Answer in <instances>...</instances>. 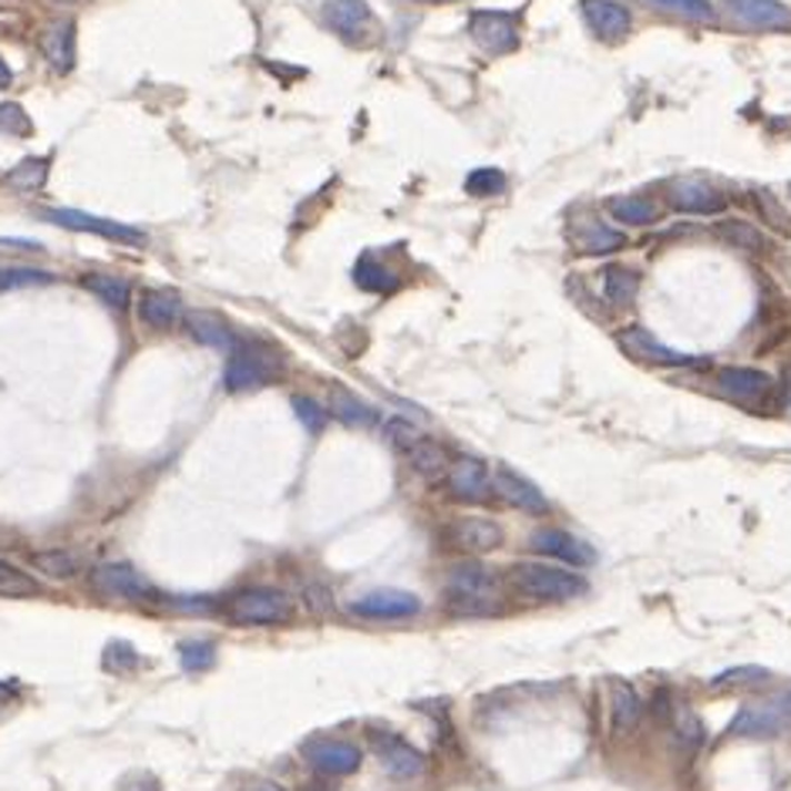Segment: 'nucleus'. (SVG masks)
Listing matches in <instances>:
<instances>
[{
	"label": "nucleus",
	"mask_w": 791,
	"mask_h": 791,
	"mask_svg": "<svg viewBox=\"0 0 791 791\" xmlns=\"http://www.w3.org/2000/svg\"><path fill=\"white\" fill-rule=\"evenodd\" d=\"M657 8L684 18V21H694V24L714 21V8L708 4V0H657Z\"/></svg>",
	"instance_id": "nucleus-37"
},
{
	"label": "nucleus",
	"mask_w": 791,
	"mask_h": 791,
	"mask_svg": "<svg viewBox=\"0 0 791 791\" xmlns=\"http://www.w3.org/2000/svg\"><path fill=\"white\" fill-rule=\"evenodd\" d=\"M620 344L630 358L643 361V364H657V368H684V364H694L698 358L691 354H681V351H670L667 344H660L657 337L643 327H627L620 333Z\"/></svg>",
	"instance_id": "nucleus-13"
},
{
	"label": "nucleus",
	"mask_w": 791,
	"mask_h": 791,
	"mask_svg": "<svg viewBox=\"0 0 791 791\" xmlns=\"http://www.w3.org/2000/svg\"><path fill=\"white\" fill-rule=\"evenodd\" d=\"M784 731H791V694H774L744 704L728 724L731 738H778Z\"/></svg>",
	"instance_id": "nucleus-4"
},
{
	"label": "nucleus",
	"mask_w": 791,
	"mask_h": 791,
	"mask_svg": "<svg viewBox=\"0 0 791 791\" xmlns=\"http://www.w3.org/2000/svg\"><path fill=\"white\" fill-rule=\"evenodd\" d=\"M788 394H791V371H788Z\"/></svg>",
	"instance_id": "nucleus-48"
},
{
	"label": "nucleus",
	"mask_w": 791,
	"mask_h": 791,
	"mask_svg": "<svg viewBox=\"0 0 791 791\" xmlns=\"http://www.w3.org/2000/svg\"><path fill=\"white\" fill-rule=\"evenodd\" d=\"M14 81V74H11V64L0 58V84H11Z\"/></svg>",
	"instance_id": "nucleus-46"
},
{
	"label": "nucleus",
	"mask_w": 791,
	"mask_h": 791,
	"mask_svg": "<svg viewBox=\"0 0 791 791\" xmlns=\"http://www.w3.org/2000/svg\"><path fill=\"white\" fill-rule=\"evenodd\" d=\"M469 34L485 54H509L519 48V18L505 11H475Z\"/></svg>",
	"instance_id": "nucleus-8"
},
{
	"label": "nucleus",
	"mask_w": 791,
	"mask_h": 791,
	"mask_svg": "<svg viewBox=\"0 0 791 791\" xmlns=\"http://www.w3.org/2000/svg\"><path fill=\"white\" fill-rule=\"evenodd\" d=\"M226 617L237 627H280L293 617V603L283 590L250 587L226 603Z\"/></svg>",
	"instance_id": "nucleus-3"
},
{
	"label": "nucleus",
	"mask_w": 791,
	"mask_h": 791,
	"mask_svg": "<svg viewBox=\"0 0 791 791\" xmlns=\"http://www.w3.org/2000/svg\"><path fill=\"white\" fill-rule=\"evenodd\" d=\"M186 323H189V330H192V337H196L199 344H209V348H219V351H226V348H233V344H237V341H233L230 323H226L219 313L196 310V313L186 317Z\"/></svg>",
	"instance_id": "nucleus-25"
},
{
	"label": "nucleus",
	"mask_w": 791,
	"mask_h": 791,
	"mask_svg": "<svg viewBox=\"0 0 791 791\" xmlns=\"http://www.w3.org/2000/svg\"><path fill=\"white\" fill-rule=\"evenodd\" d=\"M444 542L459 552H489L502 542V529L499 522L492 519H482V515H462L448 525L444 532Z\"/></svg>",
	"instance_id": "nucleus-14"
},
{
	"label": "nucleus",
	"mask_w": 791,
	"mask_h": 791,
	"mask_svg": "<svg viewBox=\"0 0 791 791\" xmlns=\"http://www.w3.org/2000/svg\"><path fill=\"white\" fill-rule=\"evenodd\" d=\"M643 714V704L637 698V691L623 681H613L610 684V724H613V734H627L637 728Z\"/></svg>",
	"instance_id": "nucleus-24"
},
{
	"label": "nucleus",
	"mask_w": 791,
	"mask_h": 791,
	"mask_svg": "<svg viewBox=\"0 0 791 791\" xmlns=\"http://www.w3.org/2000/svg\"><path fill=\"white\" fill-rule=\"evenodd\" d=\"M728 14L751 31H788L791 11L778 0H724Z\"/></svg>",
	"instance_id": "nucleus-15"
},
{
	"label": "nucleus",
	"mask_w": 791,
	"mask_h": 791,
	"mask_svg": "<svg viewBox=\"0 0 791 791\" xmlns=\"http://www.w3.org/2000/svg\"><path fill=\"white\" fill-rule=\"evenodd\" d=\"M637 287H640V280H637V273L630 267L613 263V267L603 270V290H607V300L613 307H627L637 297Z\"/></svg>",
	"instance_id": "nucleus-32"
},
{
	"label": "nucleus",
	"mask_w": 791,
	"mask_h": 791,
	"mask_svg": "<svg viewBox=\"0 0 791 791\" xmlns=\"http://www.w3.org/2000/svg\"><path fill=\"white\" fill-rule=\"evenodd\" d=\"M351 613L364 617V620H408V617L421 613V600L404 590H374V593L354 600Z\"/></svg>",
	"instance_id": "nucleus-11"
},
{
	"label": "nucleus",
	"mask_w": 791,
	"mask_h": 791,
	"mask_svg": "<svg viewBox=\"0 0 791 791\" xmlns=\"http://www.w3.org/2000/svg\"><path fill=\"white\" fill-rule=\"evenodd\" d=\"M354 280H358L361 290H371V293H388V290L398 287V273L388 270V267H384L381 260H374V257H361V260H358Z\"/></svg>",
	"instance_id": "nucleus-31"
},
{
	"label": "nucleus",
	"mask_w": 791,
	"mask_h": 791,
	"mask_svg": "<svg viewBox=\"0 0 791 791\" xmlns=\"http://www.w3.org/2000/svg\"><path fill=\"white\" fill-rule=\"evenodd\" d=\"M139 317L156 330H172L186 320L182 297L172 290H146L139 300Z\"/></svg>",
	"instance_id": "nucleus-21"
},
{
	"label": "nucleus",
	"mask_w": 791,
	"mask_h": 791,
	"mask_svg": "<svg viewBox=\"0 0 791 791\" xmlns=\"http://www.w3.org/2000/svg\"><path fill=\"white\" fill-rule=\"evenodd\" d=\"M529 545L542 555H552V559H562V562H570V567L583 570V567H593L597 562V549L583 539H577L573 532L567 529H535Z\"/></svg>",
	"instance_id": "nucleus-9"
},
{
	"label": "nucleus",
	"mask_w": 791,
	"mask_h": 791,
	"mask_svg": "<svg viewBox=\"0 0 791 791\" xmlns=\"http://www.w3.org/2000/svg\"><path fill=\"white\" fill-rule=\"evenodd\" d=\"M0 129L11 132V136H31V122H28V116H24V108L14 104V101L0 104Z\"/></svg>",
	"instance_id": "nucleus-43"
},
{
	"label": "nucleus",
	"mask_w": 791,
	"mask_h": 791,
	"mask_svg": "<svg viewBox=\"0 0 791 791\" xmlns=\"http://www.w3.org/2000/svg\"><path fill=\"white\" fill-rule=\"evenodd\" d=\"M44 54L58 71H71L74 68V24L71 21H58L48 34H44Z\"/></svg>",
	"instance_id": "nucleus-27"
},
{
	"label": "nucleus",
	"mask_w": 791,
	"mask_h": 791,
	"mask_svg": "<svg viewBox=\"0 0 791 791\" xmlns=\"http://www.w3.org/2000/svg\"><path fill=\"white\" fill-rule=\"evenodd\" d=\"M607 209H610L613 219H620L623 226H650V222H657V216H660V209H657L650 199H640V196H617V199H610Z\"/></svg>",
	"instance_id": "nucleus-30"
},
{
	"label": "nucleus",
	"mask_w": 791,
	"mask_h": 791,
	"mask_svg": "<svg viewBox=\"0 0 791 791\" xmlns=\"http://www.w3.org/2000/svg\"><path fill=\"white\" fill-rule=\"evenodd\" d=\"M300 754L313 771L333 774V778L354 774L361 768V748L351 744V741H341V738H310L300 748Z\"/></svg>",
	"instance_id": "nucleus-7"
},
{
	"label": "nucleus",
	"mask_w": 791,
	"mask_h": 791,
	"mask_svg": "<svg viewBox=\"0 0 791 791\" xmlns=\"http://www.w3.org/2000/svg\"><path fill=\"white\" fill-rule=\"evenodd\" d=\"M492 492H495L502 502H509V505H515V509H522V512H532V515H545V512H549V499H545L529 479L515 475L512 469H495V475H492Z\"/></svg>",
	"instance_id": "nucleus-18"
},
{
	"label": "nucleus",
	"mask_w": 791,
	"mask_h": 791,
	"mask_svg": "<svg viewBox=\"0 0 791 791\" xmlns=\"http://www.w3.org/2000/svg\"><path fill=\"white\" fill-rule=\"evenodd\" d=\"M768 677L771 673L764 667H734V670H724L721 677H714V688H754V684H764Z\"/></svg>",
	"instance_id": "nucleus-38"
},
{
	"label": "nucleus",
	"mask_w": 791,
	"mask_h": 791,
	"mask_svg": "<svg viewBox=\"0 0 791 791\" xmlns=\"http://www.w3.org/2000/svg\"><path fill=\"white\" fill-rule=\"evenodd\" d=\"M718 388L744 408H758L764 398L774 394V381L764 371H754V368H721L718 371Z\"/></svg>",
	"instance_id": "nucleus-12"
},
{
	"label": "nucleus",
	"mask_w": 791,
	"mask_h": 791,
	"mask_svg": "<svg viewBox=\"0 0 791 791\" xmlns=\"http://www.w3.org/2000/svg\"><path fill=\"white\" fill-rule=\"evenodd\" d=\"M84 287H88L98 300H104V307L119 310V313L129 307V297H132V287H129V280H122V277L88 273V277H84Z\"/></svg>",
	"instance_id": "nucleus-28"
},
{
	"label": "nucleus",
	"mask_w": 791,
	"mask_h": 791,
	"mask_svg": "<svg viewBox=\"0 0 791 791\" xmlns=\"http://www.w3.org/2000/svg\"><path fill=\"white\" fill-rule=\"evenodd\" d=\"M660 708H663L660 714H663V718H667V721L673 724V734H677V738H681V741H688V748H698V744L704 741V728H701V718H698V714H694V711H691L688 704H684V708H681V704H677V708H670V704H667V694H660Z\"/></svg>",
	"instance_id": "nucleus-29"
},
{
	"label": "nucleus",
	"mask_w": 791,
	"mask_h": 791,
	"mask_svg": "<svg viewBox=\"0 0 791 791\" xmlns=\"http://www.w3.org/2000/svg\"><path fill=\"white\" fill-rule=\"evenodd\" d=\"M670 202L684 212H721L724 209V196L721 189H714L704 179H681L670 189Z\"/></svg>",
	"instance_id": "nucleus-22"
},
{
	"label": "nucleus",
	"mask_w": 791,
	"mask_h": 791,
	"mask_svg": "<svg viewBox=\"0 0 791 791\" xmlns=\"http://www.w3.org/2000/svg\"><path fill=\"white\" fill-rule=\"evenodd\" d=\"M91 587L101 597H111V600H132V603H156L159 600V590L142 573H136L132 567H119V562L98 567L91 573Z\"/></svg>",
	"instance_id": "nucleus-6"
},
{
	"label": "nucleus",
	"mask_w": 791,
	"mask_h": 791,
	"mask_svg": "<svg viewBox=\"0 0 791 791\" xmlns=\"http://www.w3.org/2000/svg\"><path fill=\"white\" fill-rule=\"evenodd\" d=\"M330 414L337 421L351 424V428H371L378 421V411L371 404H364L358 394H351L348 388H341V384L330 391Z\"/></svg>",
	"instance_id": "nucleus-26"
},
{
	"label": "nucleus",
	"mask_w": 791,
	"mask_h": 791,
	"mask_svg": "<svg viewBox=\"0 0 791 791\" xmlns=\"http://www.w3.org/2000/svg\"><path fill=\"white\" fill-rule=\"evenodd\" d=\"M273 361H267L260 351L250 348H237L230 364L222 371V388L226 391H253V388H267L273 381Z\"/></svg>",
	"instance_id": "nucleus-10"
},
{
	"label": "nucleus",
	"mask_w": 791,
	"mask_h": 791,
	"mask_svg": "<svg viewBox=\"0 0 791 791\" xmlns=\"http://www.w3.org/2000/svg\"><path fill=\"white\" fill-rule=\"evenodd\" d=\"M573 243H577V250H580L583 257H603V253L620 250V247H623V237L613 233L610 226H603L600 219L583 216V219L573 222Z\"/></svg>",
	"instance_id": "nucleus-23"
},
{
	"label": "nucleus",
	"mask_w": 791,
	"mask_h": 791,
	"mask_svg": "<svg viewBox=\"0 0 791 791\" xmlns=\"http://www.w3.org/2000/svg\"><path fill=\"white\" fill-rule=\"evenodd\" d=\"M512 587L539 603H562V600H577L587 593V580L570 573V570H555V567H542V562H522V567L512 570Z\"/></svg>",
	"instance_id": "nucleus-2"
},
{
	"label": "nucleus",
	"mask_w": 791,
	"mask_h": 791,
	"mask_svg": "<svg viewBox=\"0 0 791 791\" xmlns=\"http://www.w3.org/2000/svg\"><path fill=\"white\" fill-rule=\"evenodd\" d=\"M408 462H411V469H414L418 475H424V479H434V475L448 472L444 451H441V444H434L431 438H421V441L408 451Z\"/></svg>",
	"instance_id": "nucleus-33"
},
{
	"label": "nucleus",
	"mask_w": 791,
	"mask_h": 791,
	"mask_svg": "<svg viewBox=\"0 0 791 791\" xmlns=\"http://www.w3.org/2000/svg\"><path fill=\"white\" fill-rule=\"evenodd\" d=\"M48 222H58V226H68V230H78V233H94V237H104L111 243H126V247H146L149 237L136 226H126V222H116V219H101V216H88L81 209H44L41 212Z\"/></svg>",
	"instance_id": "nucleus-5"
},
{
	"label": "nucleus",
	"mask_w": 791,
	"mask_h": 791,
	"mask_svg": "<svg viewBox=\"0 0 791 791\" xmlns=\"http://www.w3.org/2000/svg\"><path fill=\"white\" fill-rule=\"evenodd\" d=\"M179 657H182V667L186 670H206V667H212V660H216V647L212 643H199V640H189V643H182L179 647Z\"/></svg>",
	"instance_id": "nucleus-41"
},
{
	"label": "nucleus",
	"mask_w": 791,
	"mask_h": 791,
	"mask_svg": "<svg viewBox=\"0 0 791 791\" xmlns=\"http://www.w3.org/2000/svg\"><path fill=\"white\" fill-rule=\"evenodd\" d=\"M448 492L459 502H485L492 492V479L479 459H459L448 469Z\"/></svg>",
	"instance_id": "nucleus-19"
},
{
	"label": "nucleus",
	"mask_w": 791,
	"mask_h": 791,
	"mask_svg": "<svg viewBox=\"0 0 791 791\" xmlns=\"http://www.w3.org/2000/svg\"><path fill=\"white\" fill-rule=\"evenodd\" d=\"M371 748L391 778H418L424 771V754L398 734H371Z\"/></svg>",
	"instance_id": "nucleus-16"
},
{
	"label": "nucleus",
	"mask_w": 791,
	"mask_h": 791,
	"mask_svg": "<svg viewBox=\"0 0 791 791\" xmlns=\"http://www.w3.org/2000/svg\"><path fill=\"white\" fill-rule=\"evenodd\" d=\"M502 189H505V176H502L499 169H475V172H469V179H465V192H469V196H479V199L495 196V192H502Z\"/></svg>",
	"instance_id": "nucleus-39"
},
{
	"label": "nucleus",
	"mask_w": 791,
	"mask_h": 791,
	"mask_svg": "<svg viewBox=\"0 0 791 791\" xmlns=\"http://www.w3.org/2000/svg\"><path fill=\"white\" fill-rule=\"evenodd\" d=\"M48 283H54V277L48 270H34V267H4L0 270V293L24 290V287H48Z\"/></svg>",
	"instance_id": "nucleus-35"
},
{
	"label": "nucleus",
	"mask_w": 791,
	"mask_h": 791,
	"mask_svg": "<svg viewBox=\"0 0 791 791\" xmlns=\"http://www.w3.org/2000/svg\"><path fill=\"white\" fill-rule=\"evenodd\" d=\"M44 179H48V159H24L11 172V182L18 189H38V186H44Z\"/></svg>",
	"instance_id": "nucleus-40"
},
{
	"label": "nucleus",
	"mask_w": 791,
	"mask_h": 791,
	"mask_svg": "<svg viewBox=\"0 0 791 791\" xmlns=\"http://www.w3.org/2000/svg\"><path fill=\"white\" fill-rule=\"evenodd\" d=\"M303 791H333V788H327V784H307Z\"/></svg>",
	"instance_id": "nucleus-47"
},
{
	"label": "nucleus",
	"mask_w": 791,
	"mask_h": 791,
	"mask_svg": "<svg viewBox=\"0 0 791 791\" xmlns=\"http://www.w3.org/2000/svg\"><path fill=\"white\" fill-rule=\"evenodd\" d=\"M444 603L451 613L459 617H492L502 607V593L495 577L479 567V562H465V567H455L448 573L444 583Z\"/></svg>",
	"instance_id": "nucleus-1"
},
{
	"label": "nucleus",
	"mask_w": 791,
	"mask_h": 791,
	"mask_svg": "<svg viewBox=\"0 0 791 791\" xmlns=\"http://www.w3.org/2000/svg\"><path fill=\"white\" fill-rule=\"evenodd\" d=\"M388 438L398 444V448H404V451H411L424 434L414 428V424H408V421H401V418H394V421H388Z\"/></svg>",
	"instance_id": "nucleus-44"
},
{
	"label": "nucleus",
	"mask_w": 791,
	"mask_h": 791,
	"mask_svg": "<svg viewBox=\"0 0 791 791\" xmlns=\"http://www.w3.org/2000/svg\"><path fill=\"white\" fill-rule=\"evenodd\" d=\"M580 11H583V21L590 24V31L603 41H620L633 28V18L620 0H583Z\"/></svg>",
	"instance_id": "nucleus-17"
},
{
	"label": "nucleus",
	"mask_w": 791,
	"mask_h": 791,
	"mask_svg": "<svg viewBox=\"0 0 791 791\" xmlns=\"http://www.w3.org/2000/svg\"><path fill=\"white\" fill-rule=\"evenodd\" d=\"M327 24L341 34L344 41L358 44L361 38H368L371 24H374V14L364 0H330L327 4Z\"/></svg>",
	"instance_id": "nucleus-20"
},
{
	"label": "nucleus",
	"mask_w": 791,
	"mask_h": 791,
	"mask_svg": "<svg viewBox=\"0 0 791 791\" xmlns=\"http://www.w3.org/2000/svg\"><path fill=\"white\" fill-rule=\"evenodd\" d=\"M38 593H41L38 583H34L24 570L11 567V562H0V597L21 600V597H38Z\"/></svg>",
	"instance_id": "nucleus-36"
},
{
	"label": "nucleus",
	"mask_w": 791,
	"mask_h": 791,
	"mask_svg": "<svg viewBox=\"0 0 791 791\" xmlns=\"http://www.w3.org/2000/svg\"><path fill=\"white\" fill-rule=\"evenodd\" d=\"M34 567L54 580H68L81 570V559L71 552V549H48V552H38L34 555Z\"/></svg>",
	"instance_id": "nucleus-34"
},
{
	"label": "nucleus",
	"mask_w": 791,
	"mask_h": 791,
	"mask_svg": "<svg viewBox=\"0 0 791 791\" xmlns=\"http://www.w3.org/2000/svg\"><path fill=\"white\" fill-rule=\"evenodd\" d=\"M243 791H283L277 781H253V784H247Z\"/></svg>",
	"instance_id": "nucleus-45"
},
{
	"label": "nucleus",
	"mask_w": 791,
	"mask_h": 791,
	"mask_svg": "<svg viewBox=\"0 0 791 791\" xmlns=\"http://www.w3.org/2000/svg\"><path fill=\"white\" fill-rule=\"evenodd\" d=\"M293 411H297V421H300L310 434H320V431H323L327 411H323L313 398H293Z\"/></svg>",
	"instance_id": "nucleus-42"
}]
</instances>
